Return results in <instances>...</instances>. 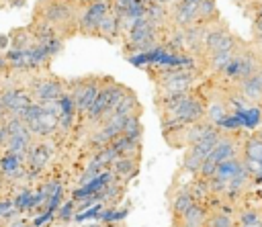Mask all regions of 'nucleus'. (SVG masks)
I'll use <instances>...</instances> for the list:
<instances>
[{
	"mask_svg": "<svg viewBox=\"0 0 262 227\" xmlns=\"http://www.w3.org/2000/svg\"><path fill=\"white\" fill-rule=\"evenodd\" d=\"M123 135L131 137V139H137L141 141V135H143V125H141V115H131L125 119V125H123Z\"/></svg>",
	"mask_w": 262,
	"mask_h": 227,
	"instance_id": "nucleus-19",
	"label": "nucleus"
},
{
	"mask_svg": "<svg viewBox=\"0 0 262 227\" xmlns=\"http://www.w3.org/2000/svg\"><path fill=\"white\" fill-rule=\"evenodd\" d=\"M242 160L254 186L262 184V129H254L246 135Z\"/></svg>",
	"mask_w": 262,
	"mask_h": 227,
	"instance_id": "nucleus-6",
	"label": "nucleus"
},
{
	"mask_svg": "<svg viewBox=\"0 0 262 227\" xmlns=\"http://www.w3.org/2000/svg\"><path fill=\"white\" fill-rule=\"evenodd\" d=\"M8 74V65H6V57H4V53L0 51V80L4 78Z\"/></svg>",
	"mask_w": 262,
	"mask_h": 227,
	"instance_id": "nucleus-24",
	"label": "nucleus"
},
{
	"mask_svg": "<svg viewBox=\"0 0 262 227\" xmlns=\"http://www.w3.org/2000/svg\"><path fill=\"white\" fill-rule=\"evenodd\" d=\"M111 147L115 149L117 157H141V141L127 135H119L117 139H113Z\"/></svg>",
	"mask_w": 262,
	"mask_h": 227,
	"instance_id": "nucleus-16",
	"label": "nucleus"
},
{
	"mask_svg": "<svg viewBox=\"0 0 262 227\" xmlns=\"http://www.w3.org/2000/svg\"><path fill=\"white\" fill-rule=\"evenodd\" d=\"M10 47V39L8 35H0V51H6Z\"/></svg>",
	"mask_w": 262,
	"mask_h": 227,
	"instance_id": "nucleus-25",
	"label": "nucleus"
},
{
	"mask_svg": "<svg viewBox=\"0 0 262 227\" xmlns=\"http://www.w3.org/2000/svg\"><path fill=\"white\" fill-rule=\"evenodd\" d=\"M23 86L31 94L33 102H37V104L57 100L68 92L66 90V78H59V76L51 74L49 70L23 74Z\"/></svg>",
	"mask_w": 262,
	"mask_h": 227,
	"instance_id": "nucleus-3",
	"label": "nucleus"
},
{
	"mask_svg": "<svg viewBox=\"0 0 262 227\" xmlns=\"http://www.w3.org/2000/svg\"><path fill=\"white\" fill-rule=\"evenodd\" d=\"M219 137H221V129L217 127V129H213L207 137H203V139H199L196 143L188 145V147L184 149L180 170H182V172H186V174H190V176L194 178V176L199 174V170H201L203 162L207 160V155L213 151V147H215V143L219 141Z\"/></svg>",
	"mask_w": 262,
	"mask_h": 227,
	"instance_id": "nucleus-5",
	"label": "nucleus"
},
{
	"mask_svg": "<svg viewBox=\"0 0 262 227\" xmlns=\"http://www.w3.org/2000/svg\"><path fill=\"white\" fill-rule=\"evenodd\" d=\"M86 0H37L33 4L31 20L51 27L66 43L78 35V18Z\"/></svg>",
	"mask_w": 262,
	"mask_h": 227,
	"instance_id": "nucleus-1",
	"label": "nucleus"
},
{
	"mask_svg": "<svg viewBox=\"0 0 262 227\" xmlns=\"http://www.w3.org/2000/svg\"><path fill=\"white\" fill-rule=\"evenodd\" d=\"M143 16L147 22H151L156 29L164 31L170 25V8L162 6V4H156V2H143Z\"/></svg>",
	"mask_w": 262,
	"mask_h": 227,
	"instance_id": "nucleus-14",
	"label": "nucleus"
},
{
	"mask_svg": "<svg viewBox=\"0 0 262 227\" xmlns=\"http://www.w3.org/2000/svg\"><path fill=\"white\" fill-rule=\"evenodd\" d=\"M147 76L154 82L156 94L190 92L205 80V74L201 67H176L166 72H149Z\"/></svg>",
	"mask_w": 262,
	"mask_h": 227,
	"instance_id": "nucleus-2",
	"label": "nucleus"
},
{
	"mask_svg": "<svg viewBox=\"0 0 262 227\" xmlns=\"http://www.w3.org/2000/svg\"><path fill=\"white\" fill-rule=\"evenodd\" d=\"M229 88H233V90H235L248 104L262 106V82L256 78V74L250 76V78H246V80L235 82V84L229 86Z\"/></svg>",
	"mask_w": 262,
	"mask_h": 227,
	"instance_id": "nucleus-11",
	"label": "nucleus"
},
{
	"mask_svg": "<svg viewBox=\"0 0 262 227\" xmlns=\"http://www.w3.org/2000/svg\"><path fill=\"white\" fill-rule=\"evenodd\" d=\"M131 115H141V104H139L135 92H133L131 88H127L125 96L121 98L119 106L115 108V117H123V119H127V117H131Z\"/></svg>",
	"mask_w": 262,
	"mask_h": 227,
	"instance_id": "nucleus-18",
	"label": "nucleus"
},
{
	"mask_svg": "<svg viewBox=\"0 0 262 227\" xmlns=\"http://www.w3.org/2000/svg\"><path fill=\"white\" fill-rule=\"evenodd\" d=\"M256 78H258V80H260V82H262V65H260V70H258V72H256Z\"/></svg>",
	"mask_w": 262,
	"mask_h": 227,
	"instance_id": "nucleus-26",
	"label": "nucleus"
},
{
	"mask_svg": "<svg viewBox=\"0 0 262 227\" xmlns=\"http://www.w3.org/2000/svg\"><path fill=\"white\" fill-rule=\"evenodd\" d=\"M192 205H194V198H192V194L188 190V184L178 186L170 194V215H172V221H178Z\"/></svg>",
	"mask_w": 262,
	"mask_h": 227,
	"instance_id": "nucleus-12",
	"label": "nucleus"
},
{
	"mask_svg": "<svg viewBox=\"0 0 262 227\" xmlns=\"http://www.w3.org/2000/svg\"><path fill=\"white\" fill-rule=\"evenodd\" d=\"M74 215H76V202L74 200H66V202L59 205V209L55 213V221H59V223L70 221Z\"/></svg>",
	"mask_w": 262,
	"mask_h": 227,
	"instance_id": "nucleus-20",
	"label": "nucleus"
},
{
	"mask_svg": "<svg viewBox=\"0 0 262 227\" xmlns=\"http://www.w3.org/2000/svg\"><path fill=\"white\" fill-rule=\"evenodd\" d=\"M100 78L102 76H98V74H86V76H80V78H66V90L72 96L78 119L84 117L86 110L92 106V102L98 94Z\"/></svg>",
	"mask_w": 262,
	"mask_h": 227,
	"instance_id": "nucleus-4",
	"label": "nucleus"
},
{
	"mask_svg": "<svg viewBox=\"0 0 262 227\" xmlns=\"http://www.w3.org/2000/svg\"><path fill=\"white\" fill-rule=\"evenodd\" d=\"M213 129H217V127L211 125V123H207V121L203 119V121H199V123L186 125V127H182V129H178V131H174V133L164 135V139L170 143V147H184V149H186L188 145H192V143H196L199 139L207 137Z\"/></svg>",
	"mask_w": 262,
	"mask_h": 227,
	"instance_id": "nucleus-9",
	"label": "nucleus"
},
{
	"mask_svg": "<svg viewBox=\"0 0 262 227\" xmlns=\"http://www.w3.org/2000/svg\"><path fill=\"white\" fill-rule=\"evenodd\" d=\"M27 0H0V8H16L23 6Z\"/></svg>",
	"mask_w": 262,
	"mask_h": 227,
	"instance_id": "nucleus-22",
	"label": "nucleus"
},
{
	"mask_svg": "<svg viewBox=\"0 0 262 227\" xmlns=\"http://www.w3.org/2000/svg\"><path fill=\"white\" fill-rule=\"evenodd\" d=\"M0 227H6V223H4V221H0Z\"/></svg>",
	"mask_w": 262,
	"mask_h": 227,
	"instance_id": "nucleus-27",
	"label": "nucleus"
},
{
	"mask_svg": "<svg viewBox=\"0 0 262 227\" xmlns=\"http://www.w3.org/2000/svg\"><path fill=\"white\" fill-rule=\"evenodd\" d=\"M53 219H55V213H49V211H43V213H41L39 217H35V219L31 221V225H33V227H43L45 223H51Z\"/></svg>",
	"mask_w": 262,
	"mask_h": 227,
	"instance_id": "nucleus-21",
	"label": "nucleus"
},
{
	"mask_svg": "<svg viewBox=\"0 0 262 227\" xmlns=\"http://www.w3.org/2000/svg\"><path fill=\"white\" fill-rule=\"evenodd\" d=\"M139 162H141V157H117L111 166V172L121 182L129 184V180L139 172Z\"/></svg>",
	"mask_w": 262,
	"mask_h": 227,
	"instance_id": "nucleus-15",
	"label": "nucleus"
},
{
	"mask_svg": "<svg viewBox=\"0 0 262 227\" xmlns=\"http://www.w3.org/2000/svg\"><path fill=\"white\" fill-rule=\"evenodd\" d=\"M98 39L106 41L108 45H117L121 43V16L119 12L111 6L108 14L102 18V22L98 25V33H96Z\"/></svg>",
	"mask_w": 262,
	"mask_h": 227,
	"instance_id": "nucleus-10",
	"label": "nucleus"
},
{
	"mask_svg": "<svg viewBox=\"0 0 262 227\" xmlns=\"http://www.w3.org/2000/svg\"><path fill=\"white\" fill-rule=\"evenodd\" d=\"M143 2H156V4H162V6H166V8H172V6H176L180 0H143Z\"/></svg>",
	"mask_w": 262,
	"mask_h": 227,
	"instance_id": "nucleus-23",
	"label": "nucleus"
},
{
	"mask_svg": "<svg viewBox=\"0 0 262 227\" xmlns=\"http://www.w3.org/2000/svg\"><path fill=\"white\" fill-rule=\"evenodd\" d=\"M111 10V0H86L78 18V35L96 37L98 25Z\"/></svg>",
	"mask_w": 262,
	"mask_h": 227,
	"instance_id": "nucleus-7",
	"label": "nucleus"
},
{
	"mask_svg": "<svg viewBox=\"0 0 262 227\" xmlns=\"http://www.w3.org/2000/svg\"><path fill=\"white\" fill-rule=\"evenodd\" d=\"M209 217V205L194 202L178 221H172V227H205Z\"/></svg>",
	"mask_w": 262,
	"mask_h": 227,
	"instance_id": "nucleus-13",
	"label": "nucleus"
},
{
	"mask_svg": "<svg viewBox=\"0 0 262 227\" xmlns=\"http://www.w3.org/2000/svg\"><path fill=\"white\" fill-rule=\"evenodd\" d=\"M221 18L217 0H201L196 4V25H211Z\"/></svg>",
	"mask_w": 262,
	"mask_h": 227,
	"instance_id": "nucleus-17",
	"label": "nucleus"
},
{
	"mask_svg": "<svg viewBox=\"0 0 262 227\" xmlns=\"http://www.w3.org/2000/svg\"><path fill=\"white\" fill-rule=\"evenodd\" d=\"M55 149H57V143L53 139H43V141H33L31 143V147L25 155V166H27V172H29L31 180L47 168Z\"/></svg>",
	"mask_w": 262,
	"mask_h": 227,
	"instance_id": "nucleus-8",
	"label": "nucleus"
}]
</instances>
